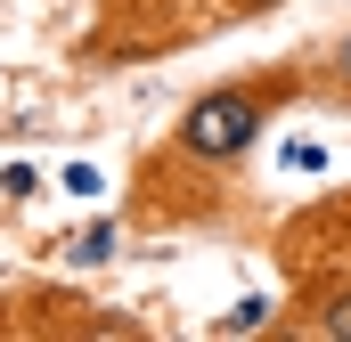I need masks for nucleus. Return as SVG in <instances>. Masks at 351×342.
Returning <instances> with one entry per match:
<instances>
[{"mask_svg":"<svg viewBox=\"0 0 351 342\" xmlns=\"http://www.w3.org/2000/svg\"><path fill=\"white\" fill-rule=\"evenodd\" d=\"M302 90H311V74L302 66H262V74H229V82L196 90L188 106H180L172 139H164V155H180V163L196 171H237L254 147H262V131L286 114V106H302Z\"/></svg>","mask_w":351,"mask_h":342,"instance_id":"obj_1","label":"nucleus"},{"mask_svg":"<svg viewBox=\"0 0 351 342\" xmlns=\"http://www.w3.org/2000/svg\"><path fill=\"white\" fill-rule=\"evenodd\" d=\"M294 334H319V342H351V269L335 277H311L302 293H294Z\"/></svg>","mask_w":351,"mask_h":342,"instance_id":"obj_2","label":"nucleus"},{"mask_svg":"<svg viewBox=\"0 0 351 342\" xmlns=\"http://www.w3.org/2000/svg\"><path fill=\"white\" fill-rule=\"evenodd\" d=\"M294 228H319V237H335V245H327V261H335V269H351V187L335 196V204H319V212H302ZM335 269H327V277H335ZM302 285H311V277H302Z\"/></svg>","mask_w":351,"mask_h":342,"instance_id":"obj_3","label":"nucleus"},{"mask_svg":"<svg viewBox=\"0 0 351 342\" xmlns=\"http://www.w3.org/2000/svg\"><path fill=\"white\" fill-rule=\"evenodd\" d=\"M123 253V220H90L82 237H66V269H98Z\"/></svg>","mask_w":351,"mask_h":342,"instance_id":"obj_4","label":"nucleus"},{"mask_svg":"<svg viewBox=\"0 0 351 342\" xmlns=\"http://www.w3.org/2000/svg\"><path fill=\"white\" fill-rule=\"evenodd\" d=\"M269 326H278V302H269V293H237V302L213 318V334H269Z\"/></svg>","mask_w":351,"mask_h":342,"instance_id":"obj_5","label":"nucleus"},{"mask_svg":"<svg viewBox=\"0 0 351 342\" xmlns=\"http://www.w3.org/2000/svg\"><path fill=\"white\" fill-rule=\"evenodd\" d=\"M311 90H327V98H343V106H351V33L311 66Z\"/></svg>","mask_w":351,"mask_h":342,"instance_id":"obj_6","label":"nucleus"},{"mask_svg":"<svg viewBox=\"0 0 351 342\" xmlns=\"http://www.w3.org/2000/svg\"><path fill=\"white\" fill-rule=\"evenodd\" d=\"M0 196H8V204L41 196V171H33V163H0Z\"/></svg>","mask_w":351,"mask_h":342,"instance_id":"obj_7","label":"nucleus"},{"mask_svg":"<svg viewBox=\"0 0 351 342\" xmlns=\"http://www.w3.org/2000/svg\"><path fill=\"white\" fill-rule=\"evenodd\" d=\"M58 179H66V196H98V187H106V171H98V163H66Z\"/></svg>","mask_w":351,"mask_h":342,"instance_id":"obj_8","label":"nucleus"},{"mask_svg":"<svg viewBox=\"0 0 351 342\" xmlns=\"http://www.w3.org/2000/svg\"><path fill=\"white\" fill-rule=\"evenodd\" d=\"M286 0H221V25H245V16H278Z\"/></svg>","mask_w":351,"mask_h":342,"instance_id":"obj_9","label":"nucleus"},{"mask_svg":"<svg viewBox=\"0 0 351 342\" xmlns=\"http://www.w3.org/2000/svg\"><path fill=\"white\" fill-rule=\"evenodd\" d=\"M8 326H16V302H8V293H0V334H8Z\"/></svg>","mask_w":351,"mask_h":342,"instance_id":"obj_10","label":"nucleus"}]
</instances>
